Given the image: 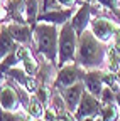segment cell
<instances>
[{"label":"cell","mask_w":120,"mask_h":121,"mask_svg":"<svg viewBox=\"0 0 120 121\" xmlns=\"http://www.w3.org/2000/svg\"><path fill=\"white\" fill-rule=\"evenodd\" d=\"M74 62L85 69H101L107 64V44L101 42L90 29H86L78 37Z\"/></svg>","instance_id":"1"},{"label":"cell","mask_w":120,"mask_h":121,"mask_svg":"<svg viewBox=\"0 0 120 121\" xmlns=\"http://www.w3.org/2000/svg\"><path fill=\"white\" fill-rule=\"evenodd\" d=\"M56 24L49 22H37L34 27V42H36V54H41L51 62L58 66V54H59V32Z\"/></svg>","instance_id":"2"},{"label":"cell","mask_w":120,"mask_h":121,"mask_svg":"<svg viewBox=\"0 0 120 121\" xmlns=\"http://www.w3.org/2000/svg\"><path fill=\"white\" fill-rule=\"evenodd\" d=\"M78 34L71 22H66L59 30V54H58V69L63 66L74 62L76 59V49H78Z\"/></svg>","instance_id":"3"},{"label":"cell","mask_w":120,"mask_h":121,"mask_svg":"<svg viewBox=\"0 0 120 121\" xmlns=\"http://www.w3.org/2000/svg\"><path fill=\"white\" fill-rule=\"evenodd\" d=\"M90 30L105 44H110L113 37L120 32V20L113 15H98L90 22Z\"/></svg>","instance_id":"4"},{"label":"cell","mask_w":120,"mask_h":121,"mask_svg":"<svg viewBox=\"0 0 120 121\" xmlns=\"http://www.w3.org/2000/svg\"><path fill=\"white\" fill-rule=\"evenodd\" d=\"M85 72H86V69L81 67L78 62H69V64L63 66L61 69L58 71V76H56V81H54L53 87L58 89V91H61L64 87H69L74 82L83 81Z\"/></svg>","instance_id":"5"},{"label":"cell","mask_w":120,"mask_h":121,"mask_svg":"<svg viewBox=\"0 0 120 121\" xmlns=\"http://www.w3.org/2000/svg\"><path fill=\"white\" fill-rule=\"evenodd\" d=\"M101 101L100 98H96L95 94H91L88 89H85V93L81 96V101L78 104V109L74 111V118H76V121H81L85 118H98L100 113H101Z\"/></svg>","instance_id":"6"},{"label":"cell","mask_w":120,"mask_h":121,"mask_svg":"<svg viewBox=\"0 0 120 121\" xmlns=\"http://www.w3.org/2000/svg\"><path fill=\"white\" fill-rule=\"evenodd\" d=\"M0 99H2V109H5V111H24L17 89L14 87L9 76H4V74H2V96H0Z\"/></svg>","instance_id":"7"},{"label":"cell","mask_w":120,"mask_h":121,"mask_svg":"<svg viewBox=\"0 0 120 121\" xmlns=\"http://www.w3.org/2000/svg\"><path fill=\"white\" fill-rule=\"evenodd\" d=\"M9 32L12 34V37L15 39L17 44L27 45L29 49H32V52H36V42H34V29L29 24H19V22H10L5 24Z\"/></svg>","instance_id":"8"},{"label":"cell","mask_w":120,"mask_h":121,"mask_svg":"<svg viewBox=\"0 0 120 121\" xmlns=\"http://www.w3.org/2000/svg\"><path fill=\"white\" fill-rule=\"evenodd\" d=\"M93 19V9H91V4L88 2V0H85V2H81V5L78 7L76 13L71 17V25L74 27V30H76V34L81 35L86 29H90V22H91Z\"/></svg>","instance_id":"9"},{"label":"cell","mask_w":120,"mask_h":121,"mask_svg":"<svg viewBox=\"0 0 120 121\" xmlns=\"http://www.w3.org/2000/svg\"><path fill=\"white\" fill-rule=\"evenodd\" d=\"M81 5V4H80ZM80 5L74 7H64V9H58V10H51V12H44L37 15V22H49V24H56L59 27H63L66 22L71 20V17L76 13Z\"/></svg>","instance_id":"10"},{"label":"cell","mask_w":120,"mask_h":121,"mask_svg":"<svg viewBox=\"0 0 120 121\" xmlns=\"http://www.w3.org/2000/svg\"><path fill=\"white\" fill-rule=\"evenodd\" d=\"M85 89H86L85 82H83V81H78V82H74L73 86L64 87V89L59 91L61 96H63V99H64V103H66V108H68L71 113H74V111L78 109V104H80V101H81V96H83V93H85Z\"/></svg>","instance_id":"11"},{"label":"cell","mask_w":120,"mask_h":121,"mask_svg":"<svg viewBox=\"0 0 120 121\" xmlns=\"http://www.w3.org/2000/svg\"><path fill=\"white\" fill-rule=\"evenodd\" d=\"M103 74H105L103 69H86V72H85V76H83V82H85L86 89H88L91 94H95L96 98L101 96V91H103V87H105Z\"/></svg>","instance_id":"12"},{"label":"cell","mask_w":120,"mask_h":121,"mask_svg":"<svg viewBox=\"0 0 120 121\" xmlns=\"http://www.w3.org/2000/svg\"><path fill=\"white\" fill-rule=\"evenodd\" d=\"M17 47L15 39L12 37V34L9 32V29L5 24H2V29H0V57H5L9 52H12Z\"/></svg>","instance_id":"13"},{"label":"cell","mask_w":120,"mask_h":121,"mask_svg":"<svg viewBox=\"0 0 120 121\" xmlns=\"http://www.w3.org/2000/svg\"><path fill=\"white\" fill-rule=\"evenodd\" d=\"M105 67H107V71H112V72H117L120 69V54L113 42L107 44V64H105Z\"/></svg>","instance_id":"14"},{"label":"cell","mask_w":120,"mask_h":121,"mask_svg":"<svg viewBox=\"0 0 120 121\" xmlns=\"http://www.w3.org/2000/svg\"><path fill=\"white\" fill-rule=\"evenodd\" d=\"M103 104V103H101ZM100 118L103 121H118L120 119V106L117 103H110V104H103L101 106V113Z\"/></svg>","instance_id":"15"},{"label":"cell","mask_w":120,"mask_h":121,"mask_svg":"<svg viewBox=\"0 0 120 121\" xmlns=\"http://www.w3.org/2000/svg\"><path fill=\"white\" fill-rule=\"evenodd\" d=\"M37 15H39V0H27L25 17H27V24L32 29L37 25Z\"/></svg>","instance_id":"16"},{"label":"cell","mask_w":120,"mask_h":121,"mask_svg":"<svg viewBox=\"0 0 120 121\" xmlns=\"http://www.w3.org/2000/svg\"><path fill=\"white\" fill-rule=\"evenodd\" d=\"M44 109H46V106H44L41 101H39V98L32 93V96H31V104H29V114H31L32 118H42L44 116Z\"/></svg>","instance_id":"17"},{"label":"cell","mask_w":120,"mask_h":121,"mask_svg":"<svg viewBox=\"0 0 120 121\" xmlns=\"http://www.w3.org/2000/svg\"><path fill=\"white\" fill-rule=\"evenodd\" d=\"M19 62H20V60H19V57H17V51L14 49V51L9 52L5 57H2V66H0V67H2V72H5L7 69H10V67H14V66H17Z\"/></svg>","instance_id":"18"},{"label":"cell","mask_w":120,"mask_h":121,"mask_svg":"<svg viewBox=\"0 0 120 121\" xmlns=\"http://www.w3.org/2000/svg\"><path fill=\"white\" fill-rule=\"evenodd\" d=\"M115 96H117V93H115V91H113L112 87H108V86H105V87H103V91H101V96H100V101H101L103 104H110V103H117Z\"/></svg>","instance_id":"19"},{"label":"cell","mask_w":120,"mask_h":121,"mask_svg":"<svg viewBox=\"0 0 120 121\" xmlns=\"http://www.w3.org/2000/svg\"><path fill=\"white\" fill-rule=\"evenodd\" d=\"M25 111H5L2 109V121H22Z\"/></svg>","instance_id":"20"},{"label":"cell","mask_w":120,"mask_h":121,"mask_svg":"<svg viewBox=\"0 0 120 121\" xmlns=\"http://www.w3.org/2000/svg\"><path fill=\"white\" fill-rule=\"evenodd\" d=\"M98 2L101 4V5H105L112 13H113V17L117 19V15H118V12H120V0H98Z\"/></svg>","instance_id":"21"},{"label":"cell","mask_w":120,"mask_h":121,"mask_svg":"<svg viewBox=\"0 0 120 121\" xmlns=\"http://www.w3.org/2000/svg\"><path fill=\"white\" fill-rule=\"evenodd\" d=\"M44 119L46 121H58V113L51 106H46V109H44Z\"/></svg>","instance_id":"22"},{"label":"cell","mask_w":120,"mask_h":121,"mask_svg":"<svg viewBox=\"0 0 120 121\" xmlns=\"http://www.w3.org/2000/svg\"><path fill=\"white\" fill-rule=\"evenodd\" d=\"M63 7H74V5H80V0H58Z\"/></svg>","instance_id":"23"},{"label":"cell","mask_w":120,"mask_h":121,"mask_svg":"<svg viewBox=\"0 0 120 121\" xmlns=\"http://www.w3.org/2000/svg\"><path fill=\"white\" fill-rule=\"evenodd\" d=\"M115 99H117V104L120 106V91H117V96H115Z\"/></svg>","instance_id":"24"},{"label":"cell","mask_w":120,"mask_h":121,"mask_svg":"<svg viewBox=\"0 0 120 121\" xmlns=\"http://www.w3.org/2000/svg\"><path fill=\"white\" fill-rule=\"evenodd\" d=\"M96 118H93V116H90V118H85V119H81V121H95Z\"/></svg>","instance_id":"25"},{"label":"cell","mask_w":120,"mask_h":121,"mask_svg":"<svg viewBox=\"0 0 120 121\" xmlns=\"http://www.w3.org/2000/svg\"><path fill=\"white\" fill-rule=\"evenodd\" d=\"M115 74H117V81H118V84H120V69H118Z\"/></svg>","instance_id":"26"},{"label":"cell","mask_w":120,"mask_h":121,"mask_svg":"<svg viewBox=\"0 0 120 121\" xmlns=\"http://www.w3.org/2000/svg\"><path fill=\"white\" fill-rule=\"evenodd\" d=\"M81 2H85V0H80V4H81Z\"/></svg>","instance_id":"27"}]
</instances>
